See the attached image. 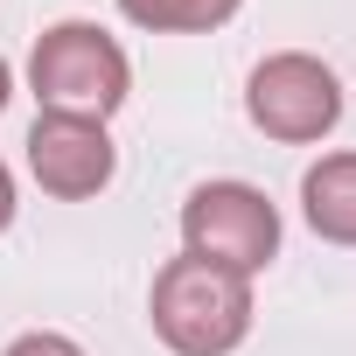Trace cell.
<instances>
[{
	"label": "cell",
	"instance_id": "obj_1",
	"mask_svg": "<svg viewBox=\"0 0 356 356\" xmlns=\"http://www.w3.org/2000/svg\"><path fill=\"white\" fill-rule=\"evenodd\" d=\"M252 314H259L252 280H238L210 259H189V252L168 259L147 293V321L175 356H231L252 335Z\"/></svg>",
	"mask_w": 356,
	"mask_h": 356
},
{
	"label": "cell",
	"instance_id": "obj_2",
	"mask_svg": "<svg viewBox=\"0 0 356 356\" xmlns=\"http://www.w3.org/2000/svg\"><path fill=\"white\" fill-rule=\"evenodd\" d=\"M29 91L42 112H70V119L105 126L133 91V63H126L119 35H105L98 22H56L29 49Z\"/></svg>",
	"mask_w": 356,
	"mask_h": 356
},
{
	"label": "cell",
	"instance_id": "obj_3",
	"mask_svg": "<svg viewBox=\"0 0 356 356\" xmlns=\"http://www.w3.org/2000/svg\"><path fill=\"white\" fill-rule=\"evenodd\" d=\"M245 119L280 147H314L342 126V77L307 49H273L245 77Z\"/></svg>",
	"mask_w": 356,
	"mask_h": 356
},
{
	"label": "cell",
	"instance_id": "obj_4",
	"mask_svg": "<svg viewBox=\"0 0 356 356\" xmlns=\"http://www.w3.org/2000/svg\"><path fill=\"white\" fill-rule=\"evenodd\" d=\"M182 252L210 259L238 280H259L280 259V210L252 182H203L182 203Z\"/></svg>",
	"mask_w": 356,
	"mask_h": 356
},
{
	"label": "cell",
	"instance_id": "obj_5",
	"mask_svg": "<svg viewBox=\"0 0 356 356\" xmlns=\"http://www.w3.org/2000/svg\"><path fill=\"white\" fill-rule=\"evenodd\" d=\"M29 175L42 182V196H56V203H91L98 189H112L119 147H112V133L98 119L35 112V126H29Z\"/></svg>",
	"mask_w": 356,
	"mask_h": 356
},
{
	"label": "cell",
	"instance_id": "obj_6",
	"mask_svg": "<svg viewBox=\"0 0 356 356\" xmlns=\"http://www.w3.org/2000/svg\"><path fill=\"white\" fill-rule=\"evenodd\" d=\"M300 217L321 245H356V147L321 154L300 175Z\"/></svg>",
	"mask_w": 356,
	"mask_h": 356
},
{
	"label": "cell",
	"instance_id": "obj_7",
	"mask_svg": "<svg viewBox=\"0 0 356 356\" xmlns=\"http://www.w3.org/2000/svg\"><path fill=\"white\" fill-rule=\"evenodd\" d=\"M245 0H119V15L147 35H210L224 29Z\"/></svg>",
	"mask_w": 356,
	"mask_h": 356
},
{
	"label": "cell",
	"instance_id": "obj_8",
	"mask_svg": "<svg viewBox=\"0 0 356 356\" xmlns=\"http://www.w3.org/2000/svg\"><path fill=\"white\" fill-rule=\"evenodd\" d=\"M0 356H84L70 335H56V328H29V335H15Z\"/></svg>",
	"mask_w": 356,
	"mask_h": 356
},
{
	"label": "cell",
	"instance_id": "obj_9",
	"mask_svg": "<svg viewBox=\"0 0 356 356\" xmlns=\"http://www.w3.org/2000/svg\"><path fill=\"white\" fill-rule=\"evenodd\" d=\"M15 224V175H8V161H0V231Z\"/></svg>",
	"mask_w": 356,
	"mask_h": 356
},
{
	"label": "cell",
	"instance_id": "obj_10",
	"mask_svg": "<svg viewBox=\"0 0 356 356\" xmlns=\"http://www.w3.org/2000/svg\"><path fill=\"white\" fill-rule=\"evenodd\" d=\"M8 98H15V70H8V56H0V112H8Z\"/></svg>",
	"mask_w": 356,
	"mask_h": 356
}]
</instances>
